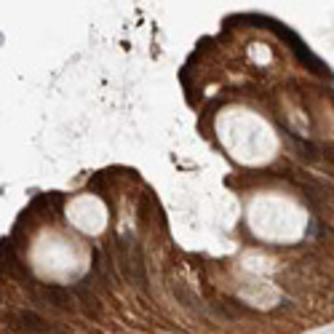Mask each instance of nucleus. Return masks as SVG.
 <instances>
[{
	"label": "nucleus",
	"mask_w": 334,
	"mask_h": 334,
	"mask_svg": "<svg viewBox=\"0 0 334 334\" xmlns=\"http://www.w3.org/2000/svg\"><path fill=\"white\" fill-rule=\"evenodd\" d=\"M35 294H38L40 300H46L49 305H54V307H62V310L73 307L70 305V294H67V289H62V286H51V283L35 286Z\"/></svg>",
	"instance_id": "obj_1"
}]
</instances>
